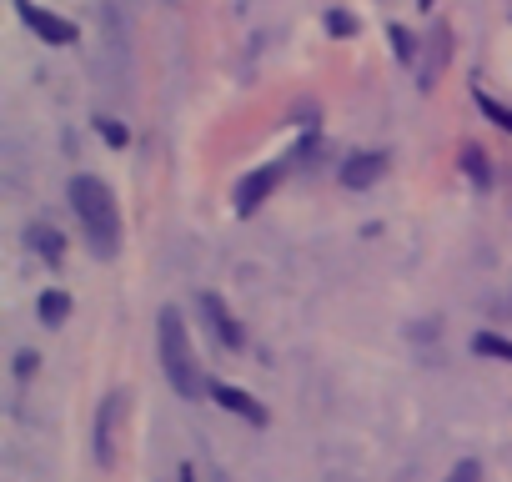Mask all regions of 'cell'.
<instances>
[{
	"instance_id": "cell-1",
	"label": "cell",
	"mask_w": 512,
	"mask_h": 482,
	"mask_svg": "<svg viewBox=\"0 0 512 482\" xmlns=\"http://www.w3.org/2000/svg\"><path fill=\"white\" fill-rule=\"evenodd\" d=\"M71 211H76V221H81V231L91 241V252L101 262H111L121 252V211H116L111 186L101 176H86V171L71 176Z\"/></svg>"
},
{
	"instance_id": "cell-2",
	"label": "cell",
	"mask_w": 512,
	"mask_h": 482,
	"mask_svg": "<svg viewBox=\"0 0 512 482\" xmlns=\"http://www.w3.org/2000/svg\"><path fill=\"white\" fill-rule=\"evenodd\" d=\"M156 347H161V372H166V382L181 397H201L211 387L201 377L196 357H191V337H186V322H181L176 307H161V317H156Z\"/></svg>"
},
{
	"instance_id": "cell-3",
	"label": "cell",
	"mask_w": 512,
	"mask_h": 482,
	"mask_svg": "<svg viewBox=\"0 0 512 482\" xmlns=\"http://www.w3.org/2000/svg\"><path fill=\"white\" fill-rule=\"evenodd\" d=\"M282 176H287V161H272V166H262V171H251V176H241L236 181V196H231V206L241 211V216H251L256 206H262L277 186H282Z\"/></svg>"
},
{
	"instance_id": "cell-4",
	"label": "cell",
	"mask_w": 512,
	"mask_h": 482,
	"mask_svg": "<svg viewBox=\"0 0 512 482\" xmlns=\"http://www.w3.org/2000/svg\"><path fill=\"white\" fill-rule=\"evenodd\" d=\"M196 307H201V317H206L211 337H216L226 352H241V347H246V332H241V322L231 317V307H226L216 292H201V297H196Z\"/></svg>"
},
{
	"instance_id": "cell-5",
	"label": "cell",
	"mask_w": 512,
	"mask_h": 482,
	"mask_svg": "<svg viewBox=\"0 0 512 482\" xmlns=\"http://www.w3.org/2000/svg\"><path fill=\"white\" fill-rule=\"evenodd\" d=\"M16 11H21V21H26L46 46H71V41H76V26L61 21V16H51V11H41L36 0H16Z\"/></svg>"
},
{
	"instance_id": "cell-6",
	"label": "cell",
	"mask_w": 512,
	"mask_h": 482,
	"mask_svg": "<svg viewBox=\"0 0 512 482\" xmlns=\"http://www.w3.org/2000/svg\"><path fill=\"white\" fill-rule=\"evenodd\" d=\"M126 412V397L121 392H111L106 402H101V417H96V462L101 467H111V457H116V417Z\"/></svg>"
},
{
	"instance_id": "cell-7",
	"label": "cell",
	"mask_w": 512,
	"mask_h": 482,
	"mask_svg": "<svg viewBox=\"0 0 512 482\" xmlns=\"http://www.w3.org/2000/svg\"><path fill=\"white\" fill-rule=\"evenodd\" d=\"M206 392H211V397H216V402H221L226 412H236V417H246L251 427H267V407H262V402H256L251 392H241V387H226V382H211Z\"/></svg>"
},
{
	"instance_id": "cell-8",
	"label": "cell",
	"mask_w": 512,
	"mask_h": 482,
	"mask_svg": "<svg viewBox=\"0 0 512 482\" xmlns=\"http://www.w3.org/2000/svg\"><path fill=\"white\" fill-rule=\"evenodd\" d=\"M382 171H387V156H382V151H362V156H352V161L342 166V186L362 191V186H372Z\"/></svg>"
},
{
	"instance_id": "cell-9",
	"label": "cell",
	"mask_w": 512,
	"mask_h": 482,
	"mask_svg": "<svg viewBox=\"0 0 512 482\" xmlns=\"http://www.w3.org/2000/svg\"><path fill=\"white\" fill-rule=\"evenodd\" d=\"M26 241H31V252H41L51 267H61L66 247H61V231H56V226H41V221H36V226L26 231Z\"/></svg>"
},
{
	"instance_id": "cell-10",
	"label": "cell",
	"mask_w": 512,
	"mask_h": 482,
	"mask_svg": "<svg viewBox=\"0 0 512 482\" xmlns=\"http://www.w3.org/2000/svg\"><path fill=\"white\" fill-rule=\"evenodd\" d=\"M36 312H41V322H51V327H61V322L71 317V297H66V292H41V302H36Z\"/></svg>"
},
{
	"instance_id": "cell-11",
	"label": "cell",
	"mask_w": 512,
	"mask_h": 482,
	"mask_svg": "<svg viewBox=\"0 0 512 482\" xmlns=\"http://www.w3.org/2000/svg\"><path fill=\"white\" fill-rule=\"evenodd\" d=\"M472 352H477V357H502V362H512V342L497 337V332H477V337H472Z\"/></svg>"
},
{
	"instance_id": "cell-12",
	"label": "cell",
	"mask_w": 512,
	"mask_h": 482,
	"mask_svg": "<svg viewBox=\"0 0 512 482\" xmlns=\"http://www.w3.org/2000/svg\"><path fill=\"white\" fill-rule=\"evenodd\" d=\"M447 51H452V46H447V31H437V36H432V56H427V66H422V86L437 81V71L447 66Z\"/></svg>"
},
{
	"instance_id": "cell-13",
	"label": "cell",
	"mask_w": 512,
	"mask_h": 482,
	"mask_svg": "<svg viewBox=\"0 0 512 482\" xmlns=\"http://www.w3.org/2000/svg\"><path fill=\"white\" fill-rule=\"evenodd\" d=\"M472 101H477V111H482V116H492V121H497V126H502V131H507V136H512V111H507V106H502V101H492V96H487V91H482V86H477V91H472Z\"/></svg>"
},
{
	"instance_id": "cell-14",
	"label": "cell",
	"mask_w": 512,
	"mask_h": 482,
	"mask_svg": "<svg viewBox=\"0 0 512 482\" xmlns=\"http://www.w3.org/2000/svg\"><path fill=\"white\" fill-rule=\"evenodd\" d=\"M96 131H101V141H106V146H126V141H131V131H126L116 116H96Z\"/></svg>"
},
{
	"instance_id": "cell-15",
	"label": "cell",
	"mask_w": 512,
	"mask_h": 482,
	"mask_svg": "<svg viewBox=\"0 0 512 482\" xmlns=\"http://www.w3.org/2000/svg\"><path fill=\"white\" fill-rule=\"evenodd\" d=\"M462 166H467V176H472V181H482V186H487V176H492V171H487V156H482V151H472V146H467V151H462Z\"/></svg>"
},
{
	"instance_id": "cell-16",
	"label": "cell",
	"mask_w": 512,
	"mask_h": 482,
	"mask_svg": "<svg viewBox=\"0 0 512 482\" xmlns=\"http://www.w3.org/2000/svg\"><path fill=\"white\" fill-rule=\"evenodd\" d=\"M447 482H482V462H477V457H462V462L447 472Z\"/></svg>"
},
{
	"instance_id": "cell-17",
	"label": "cell",
	"mask_w": 512,
	"mask_h": 482,
	"mask_svg": "<svg viewBox=\"0 0 512 482\" xmlns=\"http://www.w3.org/2000/svg\"><path fill=\"white\" fill-rule=\"evenodd\" d=\"M392 51H397L402 61H412V51H417V41H412V36H407V31L397 26V31H392Z\"/></svg>"
},
{
	"instance_id": "cell-18",
	"label": "cell",
	"mask_w": 512,
	"mask_h": 482,
	"mask_svg": "<svg viewBox=\"0 0 512 482\" xmlns=\"http://www.w3.org/2000/svg\"><path fill=\"white\" fill-rule=\"evenodd\" d=\"M327 26H332L337 36H357V21H352V16H342V11H332V16H327Z\"/></svg>"
},
{
	"instance_id": "cell-19",
	"label": "cell",
	"mask_w": 512,
	"mask_h": 482,
	"mask_svg": "<svg viewBox=\"0 0 512 482\" xmlns=\"http://www.w3.org/2000/svg\"><path fill=\"white\" fill-rule=\"evenodd\" d=\"M16 372H21V377H31V372H36V357H31V352H21V357H16Z\"/></svg>"
},
{
	"instance_id": "cell-20",
	"label": "cell",
	"mask_w": 512,
	"mask_h": 482,
	"mask_svg": "<svg viewBox=\"0 0 512 482\" xmlns=\"http://www.w3.org/2000/svg\"><path fill=\"white\" fill-rule=\"evenodd\" d=\"M186 482H191V477H186Z\"/></svg>"
}]
</instances>
